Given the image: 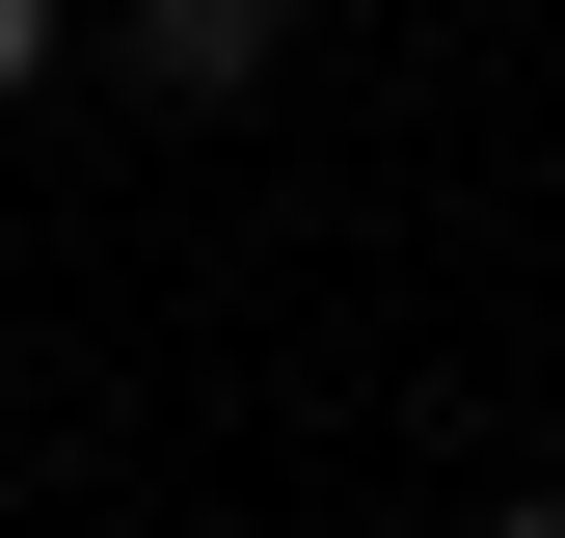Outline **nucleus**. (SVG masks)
Listing matches in <instances>:
<instances>
[{
  "label": "nucleus",
  "mask_w": 565,
  "mask_h": 538,
  "mask_svg": "<svg viewBox=\"0 0 565 538\" xmlns=\"http://www.w3.org/2000/svg\"><path fill=\"white\" fill-rule=\"evenodd\" d=\"M269 28H297V0H108V82H135V108H243Z\"/></svg>",
  "instance_id": "obj_1"
},
{
  "label": "nucleus",
  "mask_w": 565,
  "mask_h": 538,
  "mask_svg": "<svg viewBox=\"0 0 565 538\" xmlns=\"http://www.w3.org/2000/svg\"><path fill=\"white\" fill-rule=\"evenodd\" d=\"M28 82H54V0H0V108H28Z\"/></svg>",
  "instance_id": "obj_2"
},
{
  "label": "nucleus",
  "mask_w": 565,
  "mask_h": 538,
  "mask_svg": "<svg viewBox=\"0 0 565 538\" xmlns=\"http://www.w3.org/2000/svg\"><path fill=\"white\" fill-rule=\"evenodd\" d=\"M484 538H565V512H484Z\"/></svg>",
  "instance_id": "obj_3"
}]
</instances>
